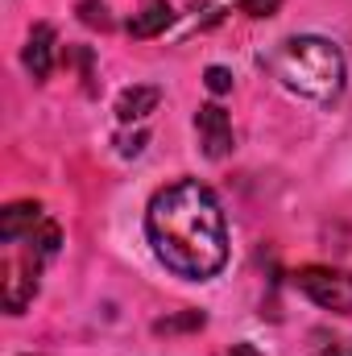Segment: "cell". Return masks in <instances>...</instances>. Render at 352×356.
I'll return each instance as SVG.
<instances>
[{
	"instance_id": "obj_1",
	"label": "cell",
	"mask_w": 352,
	"mask_h": 356,
	"mask_svg": "<svg viewBox=\"0 0 352 356\" xmlns=\"http://www.w3.org/2000/svg\"><path fill=\"white\" fill-rule=\"evenodd\" d=\"M145 232H150L158 261L186 282H203V277L220 273L228 261L224 207L195 178H178L150 199Z\"/></svg>"
},
{
	"instance_id": "obj_2",
	"label": "cell",
	"mask_w": 352,
	"mask_h": 356,
	"mask_svg": "<svg viewBox=\"0 0 352 356\" xmlns=\"http://www.w3.org/2000/svg\"><path fill=\"white\" fill-rule=\"evenodd\" d=\"M269 71L282 79V88L298 91L315 104H332L344 91V79H349L340 46L328 42V38H311V33L307 38H286L273 50Z\"/></svg>"
},
{
	"instance_id": "obj_3",
	"label": "cell",
	"mask_w": 352,
	"mask_h": 356,
	"mask_svg": "<svg viewBox=\"0 0 352 356\" xmlns=\"http://www.w3.org/2000/svg\"><path fill=\"white\" fill-rule=\"evenodd\" d=\"M42 253L29 241H4V266H0V286H4V311L21 315L33 294H38V273H42Z\"/></svg>"
},
{
	"instance_id": "obj_4",
	"label": "cell",
	"mask_w": 352,
	"mask_h": 356,
	"mask_svg": "<svg viewBox=\"0 0 352 356\" xmlns=\"http://www.w3.org/2000/svg\"><path fill=\"white\" fill-rule=\"evenodd\" d=\"M294 286L323 311H352V273L349 269H332V266H303L294 273Z\"/></svg>"
},
{
	"instance_id": "obj_5",
	"label": "cell",
	"mask_w": 352,
	"mask_h": 356,
	"mask_svg": "<svg viewBox=\"0 0 352 356\" xmlns=\"http://www.w3.org/2000/svg\"><path fill=\"white\" fill-rule=\"evenodd\" d=\"M195 133L207 158H228L232 154V120L220 104H203L195 112Z\"/></svg>"
},
{
	"instance_id": "obj_6",
	"label": "cell",
	"mask_w": 352,
	"mask_h": 356,
	"mask_svg": "<svg viewBox=\"0 0 352 356\" xmlns=\"http://www.w3.org/2000/svg\"><path fill=\"white\" fill-rule=\"evenodd\" d=\"M54 29L50 25H33V33H29V42H25V71L42 83V79H50V71H54Z\"/></svg>"
},
{
	"instance_id": "obj_7",
	"label": "cell",
	"mask_w": 352,
	"mask_h": 356,
	"mask_svg": "<svg viewBox=\"0 0 352 356\" xmlns=\"http://www.w3.org/2000/svg\"><path fill=\"white\" fill-rule=\"evenodd\" d=\"M42 220H46V211H42L38 203H13V207H4V216H0V241L29 236Z\"/></svg>"
},
{
	"instance_id": "obj_8",
	"label": "cell",
	"mask_w": 352,
	"mask_h": 356,
	"mask_svg": "<svg viewBox=\"0 0 352 356\" xmlns=\"http://www.w3.org/2000/svg\"><path fill=\"white\" fill-rule=\"evenodd\" d=\"M170 21H175V8H170L166 0H145V8H141V13H133L129 33H133V38H158Z\"/></svg>"
},
{
	"instance_id": "obj_9",
	"label": "cell",
	"mask_w": 352,
	"mask_h": 356,
	"mask_svg": "<svg viewBox=\"0 0 352 356\" xmlns=\"http://www.w3.org/2000/svg\"><path fill=\"white\" fill-rule=\"evenodd\" d=\"M158 99H162L158 88H125L120 99H116V116H120L125 124H129V120H145V116L158 108Z\"/></svg>"
},
{
	"instance_id": "obj_10",
	"label": "cell",
	"mask_w": 352,
	"mask_h": 356,
	"mask_svg": "<svg viewBox=\"0 0 352 356\" xmlns=\"http://www.w3.org/2000/svg\"><path fill=\"white\" fill-rule=\"evenodd\" d=\"M79 17H83L88 25L112 29V17H108V4H104V0H83V4H79Z\"/></svg>"
},
{
	"instance_id": "obj_11",
	"label": "cell",
	"mask_w": 352,
	"mask_h": 356,
	"mask_svg": "<svg viewBox=\"0 0 352 356\" xmlns=\"http://www.w3.org/2000/svg\"><path fill=\"white\" fill-rule=\"evenodd\" d=\"M199 327H203V311H186L178 319H162L158 323V332H199Z\"/></svg>"
},
{
	"instance_id": "obj_12",
	"label": "cell",
	"mask_w": 352,
	"mask_h": 356,
	"mask_svg": "<svg viewBox=\"0 0 352 356\" xmlns=\"http://www.w3.org/2000/svg\"><path fill=\"white\" fill-rule=\"evenodd\" d=\"M203 79H207V88L216 91V95H224V91L232 88V75H228L224 67H207V75H203Z\"/></svg>"
},
{
	"instance_id": "obj_13",
	"label": "cell",
	"mask_w": 352,
	"mask_h": 356,
	"mask_svg": "<svg viewBox=\"0 0 352 356\" xmlns=\"http://www.w3.org/2000/svg\"><path fill=\"white\" fill-rule=\"evenodd\" d=\"M241 8H245L249 17H269V13L278 8V0H241Z\"/></svg>"
},
{
	"instance_id": "obj_14",
	"label": "cell",
	"mask_w": 352,
	"mask_h": 356,
	"mask_svg": "<svg viewBox=\"0 0 352 356\" xmlns=\"http://www.w3.org/2000/svg\"><path fill=\"white\" fill-rule=\"evenodd\" d=\"M319 356H352V340H340V344H332V348H323Z\"/></svg>"
},
{
	"instance_id": "obj_15",
	"label": "cell",
	"mask_w": 352,
	"mask_h": 356,
	"mask_svg": "<svg viewBox=\"0 0 352 356\" xmlns=\"http://www.w3.org/2000/svg\"><path fill=\"white\" fill-rule=\"evenodd\" d=\"M228 356H262V353H257L253 344H232V353H228Z\"/></svg>"
}]
</instances>
